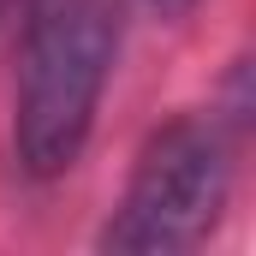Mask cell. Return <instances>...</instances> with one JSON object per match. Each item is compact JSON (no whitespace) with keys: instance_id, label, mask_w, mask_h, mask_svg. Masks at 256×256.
<instances>
[{"instance_id":"1","label":"cell","mask_w":256,"mask_h":256,"mask_svg":"<svg viewBox=\"0 0 256 256\" xmlns=\"http://www.w3.org/2000/svg\"><path fill=\"white\" fill-rule=\"evenodd\" d=\"M120 48V0H30L18 42L12 143L24 173L54 179L78 167Z\"/></svg>"},{"instance_id":"2","label":"cell","mask_w":256,"mask_h":256,"mask_svg":"<svg viewBox=\"0 0 256 256\" xmlns=\"http://www.w3.org/2000/svg\"><path fill=\"white\" fill-rule=\"evenodd\" d=\"M226 185H232L226 131L214 120H173L137 155V173L120 196V214L102 232V250L120 256L196 250L226 208Z\"/></svg>"},{"instance_id":"3","label":"cell","mask_w":256,"mask_h":256,"mask_svg":"<svg viewBox=\"0 0 256 256\" xmlns=\"http://www.w3.org/2000/svg\"><path fill=\"white\" fill-rule=\"evenodd\" d=\"M155 6H161V12H185L191 0H155Z\"/></svg>"}]
</instances>
